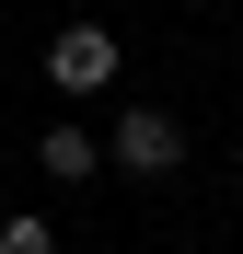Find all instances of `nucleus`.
Here are the masks:
<instances>
[{"label":"nucleus","instance_id":"1","mask_svg":"<svg viewBox=\"0 0 243 254\" xmlns=\"http://www.w3.org/2000/svg\"><path fill=\"white\" fill-rule=\"evenodd\" d=\"M47 81H58V93H104V81H116V35H104V23H58Z\"/></svg>","mask_w":243,"mask_h":254},{"label":"nucleus","instance_id":"3","mask_svg":"<svg viewBox=\"0 0 243 254\" xmlns=\"http://www.w3.org/2000/svg\"><path fill=\"white\" fill-rule=\"evenodd\" d=\"M35 162H47V174H58V185H81V174H93V162H104V150H93V139H81V127H47V139H35Z\"/></svg>","mask_w":243,"mask_h":254},{"label":"nucleus","instance_id":"2","mask_svg":"<svg viewBox=\"0 0 243 254\" xmlns=\"http://www.w3.org/2000/svg\"><path fill=\"white\" fill-rule=\"evenodd\" d=\"M116 162H128V174H174V162H185V127L162 104H128V116H116Z\"/></svg>","mask_w":243,"mask_h":254},{"label":"nucleus","instance_id":"4","mask_svg":"<svg viewBox=\"0 0 243 254\" xmlns=\"http://www.w3.org/2000/svg\"><path fill=\"white\" fill-rule=\"evenodd\" d=\"M0 254H58V231L47 220H0Z\"/></svg>","mask_w":243,"mask_h":254}]
</instances>
